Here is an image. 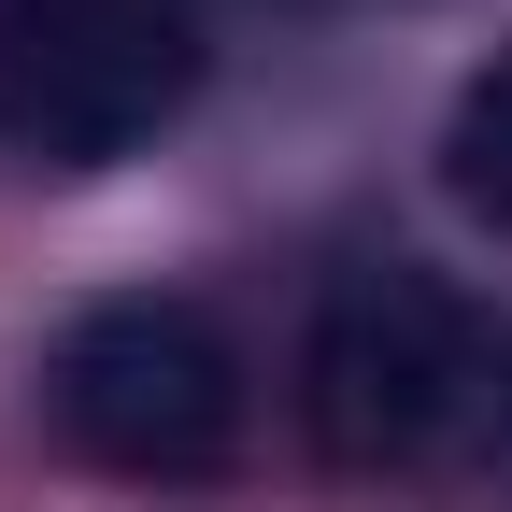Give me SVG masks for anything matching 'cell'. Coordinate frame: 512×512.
<instances>
[{
    "label": "cell",
    "mask_w": 512,
    "mask_h": 512,
    "mask_svg": "<svg viewBox=\"0 0 512 512\" xmlns=\"http://www.w3.org/2000/svg\"><path fill=\"white\" fill-rule=\"evenodd\" d=\"M299 413H313V456L356 470V484H427L484 456L512 427V356L498 328L413 271V256H370L313 299V342H299Z\"/></svg>",
    "instance_id": "1"
},
{
    "label": "cell",
    "mask_w": 512,
    "mask_h": 512,
    "mask_svg": "<svg viewBox=\"0 0 512 512\" xmlns=\"http://www.w3.org/2000/svg\"><path fill=\"white\" fill-rule=\"evenodd\" d=\"M200 100V29L171 0H0V157L100 171Z\"/></svg>",
    "instance_id": "2"
},
{
    "label": "cell",
    "mask_w": 512,
    "mask_h": 512,
    "mask_svg": "<svg viewBox=\"0 0 512 512\" xmlns=\"http://www.w3.org/2000/svg\"><path fill=\"white\" fill-rule=\"evenodd\" d=\"M72 456L128 470V484H200L242 456V356L200 299H100L57 328V370H43Z\"/></svg>",
    "instance_id": "3"
},
{
    "label": "cell",
    "mask_w": 512,
    "mask_h": 512,
    "mask_svg": "<svg viewBox=\"0 0 512 512\" xmlns=\"http://www.w3.org/2000/svg\"><path fill=\"white\" fill-rule=\"evenodd\" d=\"M441 185H456V214H470V228L512 242V43L456 86V114H441Z\"/></svg>",
    "instance_id": "4"
}]
</instances>
